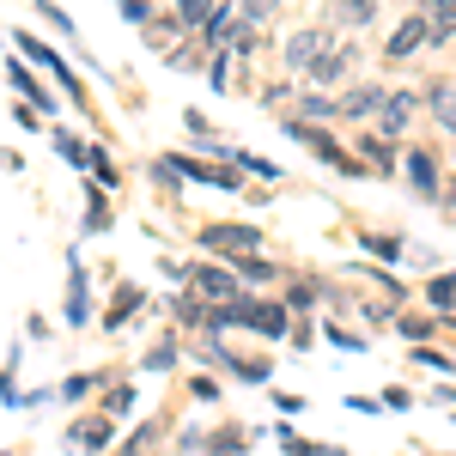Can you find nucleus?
I'll return each instance as SVG.
<instances>
[{"label": "nucleus", "mask_w": 456, "mask_h": 456, "mask_svg": "<svg viewBox=\"0 0 456 456\" xmlns=\"http://www.w3.org/2000/svg\"><path fill=\"white\" fill-rule=\"evenodd\" d=\"M201 249H219V256H256V232H249V225H208V232H201Z\"/></svg>", "instance_id": "nucleus-1"}, {"label": "nucleus", "mask_w": 456, "mask_h": 456, "mask_svg": "<svg viewBox=\"0 0 456 456\" xmlns=\"http://www.w3.org/2000/svg\"><path fill=\"white\" fill-rule=\"evenodd\" d=\"M322 55H329V37H322V31H298L292 43H286V61H292L298 73H311Z\"/></svg>", "instance_id": "nucleus-2"}, {"label": "nucleus", "mask_w": 456, "mask_h": 456, "mask_svg": "<svg viewBox=\"0 0 456 456\" xmlns=\"http://www.w3.org/2000/svg\"><path fill=\"white\" fill-rule=\"evenodd\" d=\"M195 292L213 298V305H238V281H232L225 268H201V274H195Z\"/></svg>", "instance_id": "nucleus-3"}, {"label": "nucleus", "mask_w": 456, "mask_h": 456, "mask_svg": "<svg viewBox=\"0 0 456 456\" xmlns=\"http://www.w3.org/2000/svg\"><path fill=\"white\" fill-rule=\"evenodd\" d=\"M426 31H432V43H444V37H456V0H426Z\"/></svg>", "instance_id": "nucleus-4"}, {"label": "nucleus", "mask_w": 456, "mask_h": 456, "mask_svg": "<svg viewBox=\"0 0 456 456\" xmlns=\"http://www.w3.org/2000/svg\"><path fill=\"white\" fill-rule=\"evenodd\" d=\"M420 43H432L426 19H402V25H395V37H389V61H395V55H408V49H420Z\"/></svg>", "instance_id": "nucleus-5"}, {"label": "nucleus", "mask_w": 456, "mask_h": 456, "mask_svg": "<svg viewBox=\"0 0 456 456\" xmlns=\"http://www.w3.org/2000/svg\"><path fill=\"white\" fill-rule=\"evenodd\" d=\"M347 68H353V55H341V49L329 43V55H322V61L311 68V79H316V86H335V79H341Z\"/></svg>", "instance_id": "nucleus-6"}, {"label": "nucleus", "mask_w": 456, "mask_h": 456, "mask_svg": "<svg viewBox=\"0 0 456 456\" xmlns=\"http://www.w3.org/2000/svg\"><path fill=\"white\" fill-rule=\"evenodd\" d=\"M408 122H414V98H408V92H395V98H384V128H389V134H402Z\"/></svg>", "instance_id": "nucleus-7"}, {"label": "nucleus", "mask_w": 456, "mask_h": 456, "mask_svg": "<svg viewBox=\"0 0 456 456\" xmlns=\"http://www.w3.org/2000/svg\"><path fill=\"white\" fill-rule=\"evenodd\" d=\"M371 110H384V92L378 86H359V92L341 98V116H371Z\"/></svg>", "instance_id": "nucleus-8"}, {"label": "nucleus", "mask_w": 456, "mask_h": 456, "mask_svg": "<svg viewBox=\"0 0 456 456\" xmlns=\"http://www.w3.org/2000/svg\"><path fill=\"white\" fill-rule=\"evenodd\" d=\"M408 176H414V189H420V195H438V171H432V159H426V152H408Z\"/></svg>", "instance_id": "nucleus-9"}, {"label": "nucleus", "mask_w": 456, "mask_h": 456, "mask_svg": "<svg viewBox=\"0 0 456 456\" xmlns=\"http://www.w3.org/2000/svg\"><path fill=\"white\" fill-rule=\"evenodd\" d=\"M249 322H256L262 335H286V316H281V305H256V311H249Z\"/></svg>", "instance_id": "nucleus-10"}, {"label": "nucleus", "mask_w": 456, "mask_h": 456, "mask_svg": "<svg viewBox=\"0 0 456 456\" xmlns=\"http://www.w3.org/2000/svg\"><path fill=\"white\" fill-rule=\"evenodd\" d=\"M432 116H438V128H451V134H456V92L438 86V92H432Z\"/></svg>", "instance_id": "nucleus-11"}, {"label": "nucleus", "mask_w": 456, "mask_h": 456, "mask_svg": "<svg viewBox=\"0 0 456 456\" xmlns=\"http://www.w3.org/2000/svg\"><path fill=\"white\" fill-rule=\"evenodd\" d=\"M341 19L347 25H371L378 19V0H341Z\"/></svg>", "instance_id": "nucleus-12"}, {"label": "nucleus", "mask_w": 456, "mask_h": 456, "mask_svg": "<svg viewBox=\"0 0 456 456\" xmlns=\"http://www.w3.org/2000/svg\"><path fill=\"white\" fill-rule=\"evenodd\" d=\"M208 19H213L208 0H183V25H208Z\"/></svg>", "instance_id": "nucleus-13"}, {"label": "nucleus", "mask_w": 456, "mask_h": 456, "mask_svg": "<svg viewBox=\"0 0 456 456\" xmlns=\"http://www.w3.org/2000/svg\"><path fill=\"white\" fill-rule=\"evenodd\" d=\"M305 116H316V122H329V116H341V104H329V98H305Z\"/></svg>", "instance_id": "nucleus-14"}, {"label": "nucleus", "mask_w": 456, "mask_h": 456, "mask_svg": "<svg viewBox=\"0 0 456 456\" xmlns=\"http://www.w3.org/2000/svg\"><path fill=\"white\" fill-rule=\"evenodd\" d=\"M146 365H159V371H165V365H176V347H171V341H159V347L146 353Z\"/></svg>", "instance_id": "nucleus-15"}, {"label": "nucleus", "mask_w": 456, "mask_h": 456, "mask_svg": "<svg viewBox=\"0 0 456 456\" xmlns=\"http://www.w3.org/2000/svg\"><path fill=\"white\" fill-rule=\"evenodd\" d=\"M238 268H244L249 281H268V274H274V268H268V262H256V256H238Z\"/></svg>", "instance_id": "nucleus-16"}, {"label": "nucleus", "mask_w": 456, "mask_h": 456, "mask_svg": "<svg viewBox=\"0 0 456 456\" xmlns=\"http://www.w3.org/2000/svg\"><path fill=\"white\" fill-rule=\"evenodd\" d=\"M104 438H110V426H98V420L79 426V444H104Z\"/></svg>", "instance_id": "nucleus-17"}, {"label": "nucleus", "mask_w": 456, "mask_h": 456, "mask_svg": "<svg viewBox=\"0 0 456 456\" xmlns=\"http://www.w3.org/2000/svg\"><path fill=\"white\" fill-rule=\"evenodd\" d=\"M244 12H249V19H262V12H274V0H244Z\"/></svg>", "instance_id": "nucleus-18"}]
</instances>
